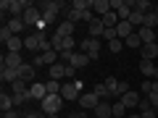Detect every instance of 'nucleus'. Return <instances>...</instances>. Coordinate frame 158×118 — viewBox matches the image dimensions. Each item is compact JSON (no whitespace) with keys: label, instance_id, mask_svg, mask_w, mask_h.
<instances>
[{"label":"nucleus","instance_id":"9","mask_svg":"<svg viewBox=\"0 0 158 118\" xmlns=\"http://www.w3.org/2000/svg\"><path fill=\"white\" fill-rule=\"evenodd\" d=\"M92 113H95V118H113V102L111 100H100V105Z\"/></svg>","mask_w":158,"mask_h":118},{"label":"nucleus","instance_id":"49","mask_svg":"<svg viewBox=\"0 0 158 118\" xmlns=\"http://www.w3.org/2000/svg\"><path fill=\"white\" fill-rule=\"evenodd\" d=\"M156 66H158V61H156Z\"/></svg>","mask_w":158,"mask_h":118},{"label":"nucleus","instance_id":"37","mask_svg":"<svg viewBox=\"0 0 158 118\" xmlns=\"http://www.w3.org/2000/svg\"><path fill=\"white\" fill-rule=\"evenodd\" d=\"M150 89H153V81H150V79H145V81H142V84H140V92H142V95H150Z\"/></svg>","mask_w":158,"mask_h":118},{"label":"nucleus","instance_id":"20","mask_svg":"<svg viewBox=\"0 0 158 118\" xmlns=\"http://www.w3.org/2000/svg\"><path fill=\"white\" fill-rule=\"evenodd\" d=\"M153 8H156V6H153L150 0H132V11H140V13H150Z\"/></svg>","mask_w":158,"mask_h":118},{"label":"nucleus","instance_id":"3","mask_svg":"<svg viewBox=\"0 0 158 118\" xmlns=\"http://www.w3.org/2000/svg\"><path fill=\"white\" fill-rule=\"evenodd\" d=\"M27 0H3L0 3V8H3V13H11L13 18H21L24 16V11H27Z\"/></svg>","mask_w":158,"mask_h":118},{"label":"nucleus","instance_id":"15","mask_svg":"<svg viewBox=\"0 0 158 118\" xmlns=\"http://www.w3.org/2000/svg\"><path fill=\"white\" fill-rule=\"evenodd\" d=\"M87 26H90V29H87V32H90L87 37H92V39H100L103 34H106V26H103V21H100V18H95V21H92V24H87Z\"/></svg>","mask_w":158,"mask_h":118},{"label":"nucleus","instance_id":"18","mask_svg":"<svg viewBox=\"0 0 158 118\" xmlns=\"http://www.w3.org/2000/svg\"><path fill=\"white\" fill-rule=\"evenodd\" d=\"M137 34H140L142 45H153L156 42V29H148V26H140L137 29Z\"/></svg>","mask_w":158,"mask_h":118},{"label":"nucleus","instance_id":"24","mask_svg":"<svg viewBox=\"0 0 158 118\" xmlns=\"http://www.w3.org/2000/svg\"><path fill=\"white\" fill-rule=\"evenodd\" d=\"M0 108H3V113L13 110V108H16V102H13V95H8V92H3V95H0Z\"/></svg>","mask_w":158,"mask_h":118},{"label":"nucleus","instance_id":"39","mask_svg":"<svg viewBox=\"0 0 158 118\" xmlns=\"http://www.w3.org/2000/svg\"><path fill=\"white\" fill-rule=\"evenodd\" d=\"M106 87L111 89V95H113V92H116V87H118V81H116L113 76H108V79H106Z\"/></svg>","mask_w":158,"mask_h":118},{"label":"nucleus","instance_id":"48","mask_svg":"<svg viewBox=\"0 0 158 118\" xmlns=\"http://www.w3.org/2000/svg\"><path fill=\"white\" fill-rule=\"evenodd\" d=\"M156 16H158V6H156Z\"/></svg>","mask_w":158,"mask_h":118},{"label":"nucleus","instance_id":"38","mask_svg":"<svg viewBox=\"0 0 158 118\" xmlns=\"http://www.w3.org/2000/svg\"><path fill=\"white\" fill-rule=\"evenodd\" d=\"M137 110H140V113H145V110H153L150 100H148V97H145V100H140V105H137Z\"/></svg>","mask_w":158,"mask_h":118},{"label":"nucleus","instance_id":"10","mask_svg":"<svg viewBox=\"0 0 158 118\" xmlns=\"http://www.w3.org/2000/svg\"><path fill=\"white\" fill-rule=\"evenodd\" d=\"M140 100H142V97H140V92H132V89L127 92L124 97H121V102H124V108H127L129 113H132V110H137V105H140Z\"/></svg>","mask_w":158,"mask_h":118},{"label":"nucleus","instance_id":"13","mask_svg":"<svg viewBox=\"0 0 158 118\" xmlns=\"http://www.w3.org/2000/svg\"><path fill=\"white\" fill-rule=\"evenodd\" d=\"M92 13H95L98 18H103L106 13H111V0H95V3H92Z\"/></svg>","mask_w":158,"mask_h":118},{"label":"nucleus","instance_id":"4","mask_svg":"<svg viewBox=\"0 0 158 118\" xmlns=\"http://www.w3.org/2000/svg\"><path fill=\"white\" fill-rule=\"evenodd\" d=\"M21 18H24V24H27V29H37L40 24H42V11H40V8H34L32 3H29Z\"/></svg>","mask_w":158,"mask_h":118},{"label":"nucleus","instance_id":"42","mask_svg":"<svg viewBox=\"0 0 158 118\" xmlns=\"http://www.w3.org/2000/svg\"><path fill=\"white\" fill-rule=\"evenodd\" d=\"M3 118H24V116L16 113V110H8V113H3Z\"/></svg>","mask_w":158,"mask_h":118},{"label":"nucleus","instance_id":"14","mask_svg":"<svg viewBox=\"0 0 158 118\" xmlns=\"http://www.w3.org/2000/svg\"><path fill=\"white\" fill-rule=\"evenodd\" d=\"M140 71H142V76H145V79H156L158 66H156V61H140Z\"/></svg>","mask_w":158,"mask_h":118},{"label":"nucleus","instance_id":"29","mask_svg":"<svg viewBox=\"0 0 158 118\" xmlns=\"http://www.w3.org/2000/svg\"><path fill=\"white\" fill-rule=\"evenodd\" d=\"M127 116H129V110L124 108V102L113 100V118H127Z\"/></svg>","mask_w":158,"mask_h":118},{"label":"nucleus","instance_id":"23","mask_svg":"<svg viewBox=\"0 0 158 118\" xmlns=\"http://www.w3.org/2000/svg\"><path fill=\"white\" fill-rule=\"evenodd\" d=\"M92 92H95V95L100 97V100H113V95H111V89L106 87V81H100V84H95V87H92Z\"/></svg>","mask_w":158,"mask_h":118},{"label":"nucleus","instance_id":"30","mask_svg":"<svg viewBox=\"0 0 158 118\" xmlns=\"http://www.w3.org/2000/svg\"><path fill=\"white\" fill-rule=\"evenodd\" d=\"M6 47H8V53H21L24 50V37H13Z\"/></svg>","mask_w":158,"mask_h":118},{"label":"nucleus","instance_id":"43","mask_svg":"<svg viewBox=\"0 0 158 118\" xmlns=\"http://www.w3.org/2000/svg\"><path fill=\"white\" fill-rule=\"evenodd\" d=\"M140 116H142V118H158V113H156V110H145V113H140Z\"/></svg>","mask_w":158,"mask_h":118},{"label":"nucleus","instance_id":"8","mask_svg":"<svg viewBox=\"0 0 158 118\" xmlns=\"http://www.w3.org/2000/svg\"><path fill=\"white\" fill-rule=\"evenodd\" d=\"M45 97H48V89H45V84H40V81L29 84V100H37V102H42Z\"/></svg>","mask_w":158,"mask_h":118},{"label":"nucleus","instance_id":"6","mask_svg":"<svg viewBox=\"0 0 158 118\" xmlns=\"http://www.w3.org/2000/svg\"><path fill=\"white\" fill-rule=\"evenodd\" d=\"M87 63H90V58H87V55H85L82 50H74L71 55H69V66H71L74 71H79V68H85Z\"/></svg>","mask_w":158,"mask_h":118},{"label":"nucleus","instance_id":"25","mask_svg":"<svg viewBox=\"0 0 158 118\" xmlns=\"http://www.w3.org/2000/svg\"><path fill=\"white\" fill-rule=\"evenodd\" d=\"M61 18H63V21H71V24H77V21H82V13H79V11H74V8L69 6L66 11L61 13Z\"/></svg>","mask_w":158,"mask_h":118},{"label":"nucleus","instance_id":"12","mask_svg":"<svg viewBox=\"0 0 158 118\" xmlns=\"http://www.w3.org/2000/svg\"><path fill=\"white\" fill-rule=\"evenodd\" d=\"M0 79H3V84H13V81H19V68L0 66Z\"/></svg>","mask_w":158,"mask_h":118},{"label":"nucleus","instance_id":"35","mask_svg":"<svg viewBox=\"0 0 158 118\" xmlns=\"http://www.w3.org/2000/svg\"><path fill=\"white\" fill-rule=\"evenodd\" d=\"M108 50L111 53H121L124 50V42H121V39H111V42H108Z\"/></svg>","mask_w":158,"mask_h":118},{"label":"nucleus","instance_id":"21","mask_svg":"<svg viewBox=\"0 0 158 118\" xmlns=\"http://www.w3.org/2000/svg\"><path fill=\"white\" fill-rule=\"evenodd\" d=\"M124 47H129V50H142V39H140V34H129V37L124 39Z\"/></svg>","mask_w":158,"mask_h":118},{"label":"nucleus","instance_id":"28","mask_svg":"<svg viewBox=\"0 0 158 118\" xmlns=\"http://www.w3.org/2000/svg\"><path fill=\"white\" fill-rule=\"evenodd\" d=\"M61 87H63V81H56V79H48V81H45L48 95H61Z\"/></svg>","mask_w":158,"mask_h":118},{"label":"nucleus","instance_id":"7","mask_svg":"<svg viewBox=\"0 0 158 118\" xmlns=\"http://www.w3.org/2000/svg\"><path fill=\"white\" fill-rule=\"evenodd\" d=\"M79 105L85 108V110H95V108L100 105V97H98L95 92H85V95L79 97Z\"/></svg>","mask_w":158,"mask_h":118},{"label":"nucleus","instance_id":"44","mask_svg":"<svg viewBox=\"0 0 158 118\" xmlns=\"http://www.w3.org/2000/svg\"><path fill=\"white\" fill-rule=\"evenodd\" d=\"M69 118H87V113H69Z\"/></svg>","mask_w":158,"mask_h":118},{"label":"nucleus","instance_id":"16","mask_svg":"<svg viewBox=\"0 0 158 118\" xmlns=\"http://www.w3.org/2000/svg\"><path fill=\"white\" fill-rule=\"evenodd\" d=\"M34 66L32 63H24L21 68H19V79H24V81H27V84H34Z\"/></svg>","mask_w":158,"mask_h":118},{"label":"nucleus","instance_id":"40","mask_svg":"<svg viewBox=\"0 0 158 118\" xmlns=\"http://www.w3.org/2000/svg\"><path fill=\"white\" fill-rule=\"evenodd\" d=\"M24 118H45V113L42 110H29V113H21Z\"/></svg>","mask_w":158,"mask_h":118},{"label":"nucleus","instance_id":"17","mask_svg":"<svg viewBox=\"0 0 158 118\" xmlns=\"http://www.w3.org/2000/svg\"><path fill=\"white\" fill-rule=\"evenodd\" d=\"M140 55H142V61H158V42H153V45H142Z\"/></svg>","mask_w":158,"mask_h":118},{"label":"nucleus","instance_id":"31","mask_svg":"<svg viewBox=\"0 0 158 118\" xmlns=\"http://www.w3.org/2000/svg\"><path fill=\"white\" fill-rule=\"evenodd\" d=\"M129 92V81H118V87H116V92H113V100H121V97Z\"/></svg>","mask_w":158,"mask_h":118},{"label":"nucleus","instance_id":"45","mask_svg":"<svg viewBox=\"0 0 158 118\" xmlns=\"http://www.w3.org/2000/svg\"><path fill=\"white\" fill-rule=\"evenodd\" d=\"M127 118H142V116H140V113H135V110H132V113H129Z\"/></svg>","mask_w":158,"mask_h":118},{"label":"nucleus","instance_id":"5","mask_svg":"<svg viewBox=\"0 0 158 118\" xmlns=\"http://www.w3.org/2000/svg\"><path fill=\"white\" fill-rule=\"evenodd\" d=\"M82 53H85L90 61H98V55H100V39H92V37H85L82 39Z\"/></svg>","mask_w":158,"mask_h":118},{"label":"nucleus","instance_id":"33","mask_svg":"<svg viewBox=\"0 0 158 118\" xmlns=\"http://www.w3.org/2000/svg\"><path fill=\"white\" fill-rule=\"evenodd\" d=\"M142 26H148V29H156V26H158V16H156V11L145 13V24H142Z\"/></svg>","mask_w":158,"mask_h":118},{"label":"nucleus","instance_id":"26","mask_svg":"<svg viewBox=\"0 0 158 118\" xmlns=\"http://www.w3.org/2000/svg\"><path fill=\"white\" fill-rule=\"evenodd\" d=\"M100 21H103V26H106V29H116V26H118V16H116L113 11H111V13H106Z\"/></svg>","mask_w":158,"mask_h":118},{"label":"nucleus","instance_id":"22","mask_svg":"<svg viewBox=\"0 0 158 118\" xmlns=\"http://www.w3.org/2000/svg\"><path fill=\"white\" fill-rule=\"evenodd\" d=\"M6 26L11 29V32L16 34V37H19V34H21V32H27V24H24V18H11V21H8Z\"/></svg>","mask_w":158,"mask_h":118},{"label":"nucleus","instance_id":"27","mask_svg":"<svg viewBox=\"0 0 158 118\" xmlns=\"http://www.w3.org/2000/svg\"><path fill=\"white\" fill-rule=\"evenodd\" d=\"M56 34H61V37H71V34H74V24L71 21H61L58 29H56Z\"/></svg>","mask_w":158,"mask_h":118},{"label":"nucleus","instance_id":"46","mask_svg":"<svg viewBox=\"0 0 158 118\" xmlns=\"http://www.w3.org/2000/svg\"><path fill=\"white\" fill-rule=\"evenodd\" d=\"M45 118H61V116H45Z\"/></svg>","mask_w":158,"mask_h":118},{"label":"nucleus","instance_id":"1","mask_svg":"<svg viewBox=\"0 0 158 118\" xmlns=\"http://www.w3.org/2000/svg\"><path fill=\"white\" fill-rule=\"evenodd\" d=\"M82 95H85V92H82V81H79V79H66V81H63L61 97L66 102H74V100L79 102V97H82Z\"/></svg>","mask_w":158,"mask_h":118},{"label":"nucleus","instance_id":"36","mask_svg":"<svg viewBox=\"0 0 158 118\" xmlns=\"http://www.w3.org/2000/svg\"><path fill=\"white\" fill-rule=\"evenodd\" d=\"M11 92H13V95H16V92H27V81H24V79L13 81V84H11Z\"/></svg>","mask_w":158,"mask_h":118},{"label":"nucleus","instance_id":"34","mask_svg":"<svg viewBox=\"0 0 158 118\" xmlns=\"http://www.w3.org/2000/svg\"><path fill=\"white\" fill-rule=\"evenodd\" d=\"M27 100H29V89H27V92H16V95H13V102H16V108H19V105H24Z\"/></svg>","mask_w":158,"mask_h":118},{"label":"nucleus","instance_id":"41","mask_svg":"<svg viewBox=\"0 0 158 118\" xmlns=\"http://www.w3.org/2000/svg\"><path fill=\"white\" fill-rule=\"evenodd\" d=\"M103 39H108V42H111V39H118V37H116V29H106V34H103Z\"/></svg>","mask_w":158,"mask_h":118},{"label":"nucleus","instance_id":"11","mask_svg":"<svg viewBox=\"0 0 158 118\" xmlns=\"http://www.w3.org/2000/svg\"><path fill=\"white\" fill-rule=\"evenodd\" d=\"M3 66L6 68H21L24 66L21 53H6V55H3Z\"/></svg>","mask_w":158,"mask_h":118},{"label":"nucleus","instance_id":"19","mask_svg":"<svg viewBox=\"0 0 158 118\" xmlns=\"http://www.w3.org/2000/svg\"><path fill=\"white\" fill-rule=\"evenodd\" d=\"M129 34H135V29H132V24H129V21H118V26H116V37L121 39V42H124V39L129 37Z\"/></svg>","mask_w":158,"mask_h":118},{"label":"nucleus","instance_id":"2","mask_svg":"<svg viewBox=\"0 0 158 118\" xmlns=\"http://www.w3.org/2000/svg\"><path fill=\"white\" fill-rule=\"evenodd\" d=\"M63 97L61 95H48L45 100L40 102V110L45 113V116H58V113H61V108H63Z\"/></svg>","mask_w":158,"mask_h":118},{"label":"nucleus","instance_id":"47","mask_svg":"<svg viewBox=\"0 0 158 118\" xmlns=\"http://www.w3.org/2000/svg\"><path fill=\"white\" fill-rule=\"evenodd\" d=\"M153 81H158V73H156V79H153Z\"/></svg>","mask_w":158,"mask_h":118},{"label":"nucleus","instance_id":"32","mask_svg":"<svg viewBox=\"0 0 158 118\" xmlns=\"http://www.w3.org/2000/svg\"><path fill=\"white\" fill-rule=\"evenodd\" d=\"M129 24H132V26H142V24H145V13H140V11H132Z\"/></svg>","mask_w":158,"mask_h":118}]
</instances>
